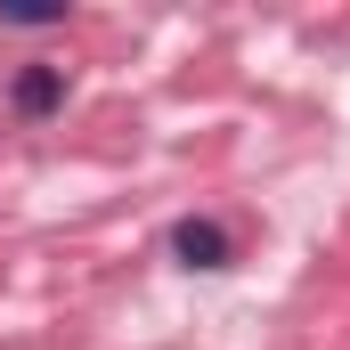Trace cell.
<instances>
[{
    "mask_svg": "<svg viewBox=\"0 0 350 350\" xmlns=\"http://www.w3.org/2000/svg\"><path fill=\"white\" fill-rule=\"evenodd\" d=\"M8 106H16L25 122L57 114V106H66V66H25V74H16V90H8Z\"/></svg>",
    "mask_w": 350,
    "mask_h": 350,
    "instance_id": "cell-2",
    "label": "cell"
},
{
    "mask_svg": "<svg viewBox=\"0 0 350 350\" xmlns=\"http://www.w3.org/2000/svg\"><path fill=\"white\" fill-rule=\"evenodd\" d=\"M172 261H179V269H228V261H237V237H228L220 220L187 212V220L172 228Z\"/></svg>",
    "mask_w": 350,
    "mask_h": 350,
    "instance_id": "cell-1",
    "label": "cell"
},
{
    "mask_svg": "<svg viewBox=\"0 0 350 350\" xmlns=\"http://www.w3.org/2000/svg\"><path fill=\"white\" fill-rule=\"evenodd\" d=\"M0 25L8 33H49V25H66V8H0Z\"/></svg>",
    "mask_w": 350,
    "mask_h": 350,
    "instance_id": "cell-3",
    "label": "cell"
}]
</instances>
